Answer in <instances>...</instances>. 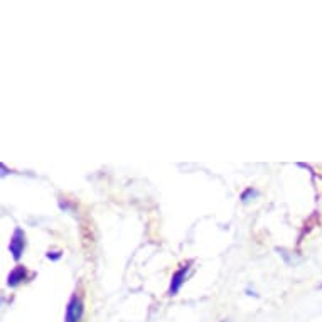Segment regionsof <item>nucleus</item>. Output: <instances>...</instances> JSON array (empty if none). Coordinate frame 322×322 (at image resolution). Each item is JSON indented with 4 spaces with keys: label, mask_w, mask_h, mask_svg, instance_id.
I'll return each instance as SVG.
<instances>
[{
    "label": "nucleus",
    "mask_w": 322,
    "mask_h": 322,
    "mask_svg": "<svg viewBox=\"0 0 322 322\" xmlns=\"http://www.w3.org/2000/svg\"><path fill=\"white\" fill-rule=\"evenodd\" d=\"M276 252H278V255L282 256L283 261H285L287 265H290V267H295L297 263H300V260H295V255L290 252H287L285 248H275Z\"/></svg>",
    "instance_id": "39448f33"
},
{
    "label": "nucleus",
    "mask_w": 322,
    "mask_h": 322,
    "mask_svg": "<svg viewBox=\"0 0 322 322\" xmlns=\"http://www.w3.org/2000/svg\"><path fill=\"white\" fill-rule=\"evenodd\" d=\"M321 289H322V285H321Z\"/></svg>",
    "instance_id": "9d476101"
},
{
    "label": "nucleus",
    "mask_w": 322,
    "mask_h": 322,
    "mask_svg": "<svg viewBox=\"0 0 322 322\" xmlns=\"http://www.w3.org/2000/svg\"><path fill=\"white\" fill-rule=\"evenodd\" d=\"M25 280H27V268L24 265H17L14 270H10L9 276H7V285L10 289H16V287H19Z\"/></svg>",
    "instance_id": "20e7f679"
},
{
    "label": "nucleus",
    "mask_w": 322,
    "mask_h": 322,
    "mask_svg": "<svg viewBox=\"0 0 322 322\" xmlns=\"http://www.w3.org/2000/svg\"><path fill=\"white\" fill-rule=\"evenodd\" d=\"M46 258L51 260V261H59L63 258V252L61 250H49L46 253Z\"/></svg>",
    "instance_id": "0eeeda50"
},
{
    "label": "nucleus",
    "mask_w": 322,
    "mask_h": 322,
    "mask_svg": "<svg viewBox=\"0 0 322 322\" xmlns=\"http://www.w3.org/2000/svg\"><path fill=\"white\" fill-rule=\"evenodd\" d=\"M24 250H25V233L22 228L16 226L14 228V233L10 236V243H9V252L12 253V258L19 261L24 255Z\"/></svg>",
    "instance_id": "f03ea898"
},
{
    "label": "nucleus",
    "mask_w": 322,
    "mask_h": 322,
    "mask_svg": "<svg viewBox=\"0 0 322 322\" xmlns=\"http://www.w3.org/2000/svg\"><path fill=\"white\" fill-rule=\"evenodd\" d=\"M297 167H302V169H307V170H309V172H310V174H312V176H316V172H314V169H312V167H310V165H309V164H302V162H299V164H297Z\"/></svg>",
    "instance_id": "6e6552de"
},
{
    "label": "nucleus",
    "mask_w": 322,
    "mask_h": 322,
    "mask_svg": "<svg viewBox=\"0 0 322 322\" xmlns=\"http://www.w3.org/2000/svg\"><path fill=\"white\" fill-rule=\"evenodd\" d=\"M85 316V304H83V297L74 292L71 295L69 302L66 305V314H64V322H81Z\"/></svg>",
    "instance_id": "f257e3e1"
},
{
    "label": "nucleus",
    "mask_w": 322,
    "mask_h": 322,
    "mask_svg": "<svg viewBox=\"0 0 322 322\" xmlns=\"http://www.w3.org/2000/svg\"><path fill=\"white\" fill-rule=\"evenodd\" d=\"M245 292H246V295H250V297H256V299H258V294H256V292H253L252 289H246Z\"/></svg>",
    "instance_id": "1a4fd4ad"
},
{
    "label": "nucleus",
    "mask_w": 322,
    "mask_h": 322,
    "mask_svg": "<svg viewBox=\"0 0 322 322\" xmlns=\"http://www.w3.org/2000/svg\"><path fill=\"white\" fill-rule=\"evenodd\" d=\"M255 198H258V191H256V189H253V187H246L245 191L240 194V199L243 201L245 204H248L250 201L255 199Z\"/></svg>",
    "instance_id": "423d86ee"
},
{
    "label": "nucleus",
    "mask_w": 322,
    "mask_h": 322,
    "mask_svg": "<svg viewBox=\"0 0 322 322\" xmlns=\"http://www.w3.org/2000/svg\"><path fill=\"white\" fill-rule=\"evenodd\" d=\"M191 263L192 261H187V263H184L181 268H177L176 272L172 274V278H170V285H169V290L167 294L170 297H174V295L179 294V290L183 289L184 282H185V276H187L189 270H191Z\"/></svg>",
    "instance_id": "7ed1b4c3"
}]
</instances>
